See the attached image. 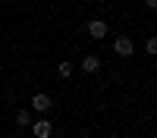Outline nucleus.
<instances>
[{
	"label": "nucleus",
	"instance_id": "f257e3e1",
	"mask_svg": "<svg viewBox=\"0 0 157 138\" xmlns=\"http://www.w3.org/2000/svg\"><path fill=\"white\" fill-rule=\"evenodd\" d=\"M113 50H116V54H120V57H132V41H129V38H116V41H113Z\"/></svg>",
	"mask_w": 157,
	"mask_h": 138
},
{
	"label": "nucleus",
	"instance_id": "f03ea898",
	"mask_svg": "<svg viewBox=\"0 0 157 138\" xmlns=\"http://www.w3.org/2000/svg\"><path fill=\"white\" fill-rule=\"evenodd\" d=\"M88 35L94 38V41H101V38L107 35V22H101V19H94V22H88Z\"/></svg>",
	"mask_w": 157,
	"mask_h": 138
},
{
	"label": "nucleus",
	"instance_id": "7ed1b4c3",
	"mask_svg": "<svg viewBox=\"0 0 157 138\" xmlns=\"http://www.w3.org/2000/svg\"><path fill=\"white\" fill-rule=\"evenodd\" d=\"M32 110H38V113H41V110H50V97H47V94H35V97H32Z\"/></svg>",
	"mask_w": 157,
	"mask_h": 138
},
{
	"label": "nucleus",
	"instance_id": "20e7f679",
	"mask_svg": "<svg viewBox=\"0 0 157 138\" xmlns=\"http://www.w3.org/2000/svg\"><path fill=\"white\" fill-rule=\"evenodd\" d=\"M35 135H38V138H50V122H47V119H38V122H35Z\"/></svg>",
	"mask_w": 157,
	"mask_h": 138
},
{
	"label": "nucleus",
	"instance_id": "39448f33",
	"mask_svg": "<svg viewBox=\"0 0 157 138\" xmlns=\"http://www.w3.org/2000/svg\"><path fill=\"white\" fill-rule=\"evenodd\" d=\"M98 66H101V60H98V57H91V54L82 60V69H85V72H98Z\"/></svg>",
	"mask_w": 157,
	"mask_h": 138
},
{
	"label": "nucleus",
	"instance_id": "423d86ee",
	"mask_svg": "<svg viewBox=\"0 0 157 138\" xmlns=\"http://www.w3.org/2000/svg\"><path fill=\"white\" fill-rule=\"evenodd\" d=\"M57 72L63 75V79H69V75H72V66H69V63H66V60H63V63H60V66H57Z\"/></svg>",
	"mask_w": 157,
	"mask_h": 138
},
{
	"label": "nucleus",
	"instance_id": "0eeeda50",
	"mask_svg": "<svg viewBox=\"0 0 157 138\" xmlns=\"http://www.w3.org/2000/svg\"><path fill=\"white\" fill-rule=\"evenodd\" d=\"M16 122H19V125H29V113L19 110V113H16Z\"/></svg>",
	"mask_w": 157,
	"mask_h": 138
}]
</instances>
